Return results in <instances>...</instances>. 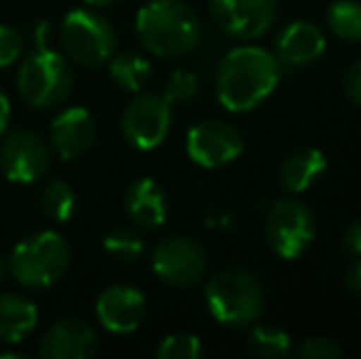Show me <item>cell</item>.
I'll list each match as a JSON object with an SVG mask.
<instances>
[{"instance_id":"1","label":"cell","mask_w":361,"mask_h":359,"mask_svg":"<svg viewBox=\"0 0 361 359\" xmlns=\"http://www.w3.org/2000/svg\"><path fill=\"white\" fill-rule=\"evenodd\" d=\"M283 64L273 52L256 44L236 47L221 59L216 72L219 104L231 114H243L273 94L281 82Z\"/></svg>"},{"instance_id":"2","label":"cell","mask_w":361,"mask_h":359,"mask_svg":"<svg viewBox=\"0 0 361 359\" xmlns=\"http://www.w3.org/2000/svg\"><path fill=\"white\" fill-rule=\"evenodd\" d=\"M74 89V72L67 54L49 42V23L35 28L32 52L25 57L18 72V91L32 109L49 111L69 99Z\"/></svg>"},{"instance_id":"3","label":"cell","mask_w":361,"mask_h":359,"mask_svg":"<svg viewBox=\"0 0 361 359\" xmlns=\"http://www.w3.org/2000/svg\"><path fill=\"white\" fill-rule=\"evenodd\" d=\"M135 32L155 57H182L200 44L202 23L182 0H150L135 15Z\"/></svg>"},{"instance_id":"4","label":"cell","mask_w":361,"mask_h":359,"mask_svg":"<svg viewBox=\"0 0 361 359\" xmlns=\"http://www.w3.org/2000/svg\"><path fill=\"white\" fill-rule=\"evenodd\" d=\"M69 264H72V249L67 239L52 229L25 236L20 244H15L8 259V269L15 281L35 291L62 281L64 273L69 271Z\"/></svg>"},{"instance_id":"5","label":"cell","mask_w":361,"mask_h":359,"mask_svg":"<svg viewBox=\"0 0 361 359\" xmlns=\"http://www.w3.org/2000/svg\"><path fill=\"white\" fill-rule=\"evenodd\" d=\"M204 300L212 317L226 327H248L263 315L266 296L251 271L224 269L204 286Z\"/></svg>"},{"instance_id":"6","label":"cell","mask_w":361,"mask_h":359,"mask_svg":"<svg viewBox=\"0 0 361 359\" xmlns=\"http://www.w3.org/2000/svg\"><path fill=\"white\" fill-rule=\"evenodd\" d=\"M62 47L72 62L81 67H101L116 54V30L101 13L91 8L69 10L62 20Z\"/></svg>"},{"instance_id":"7","label":"cell","mask_w":361,"mask_h":359,"mask_svg":"<svg viewBox=\"0 0 361 359\" xmlns=\"http://www.w3.org/2000/svg\"><path fill=\"white\" fill-rule=\"evenodd\" d=\"M314 217L300 200H278L268 209L266 239L281 259H298L314 241Z\"/></svg>"},{"instance_id":"8","label":"cell","mask_w":361,"mask_h":359,"mask_svg":"<svg viewBox=\"0 0 361 359\" xmlns=\"http://www.w3.org/2000/svg\"><path fill=\"white\" fill-rule=\"evenodd\" d=\"M207 251L192 236H167L152 251V271L175 288H192L207 273Z\"/></svg>"},{"instance_id":"9","label":"cell","mask_w":361,"mask_h":359,"mask_svg":"<svg viewBox=\"0 0 361 359\" xmlns=\"http://www.w3.org/2000/svg\"><path fill=\"white\" fill-rule=\"evenodd\" d=\"M172 126V106L160 94H140L126 106L121 128L135 150H155L165 143Z\"/></svg>"},{"instance_id":"10","label":"cell","mask_w":361,"mask_h":359,"mask_svg":"<svg viewBox=\"0 0 361 359\" xmlns=\"http://www.w3.org/2000/svg\"><path fill=\"white\" fill-rule=\"evenodd\" d=\"M52 163V150L42 135L32 130H15L0 143V173L15 185H32L42 180Z\"/></svg>"},{"instance_id":"11","label":"cell","mask_w":361,"mask_h":359,"mask_svg":"<svg viewBox=\"0 0 361 359\" xmlns=\"http://www.w3.org/2000/svg\"><path fill=\"white\" fill-rule=\"evenodd\" d=\"M243 153V135L224 121H202L187 133V155L200 168L216 170Z\"/></svg>"},{"instance_id":"12","label":"cell","mask_w":361,"mask_h":359,"mask_svg":"<svg viewBox=\"0 0 361 359\" xmlns=\"http://www.w3.org/2000/svg\"><path fill=\"white\" fill-rule=\"evenodd\" d=\"M212 20L236 39H256L268 32L278 15V0H212Z\"/></svg>"},{"instance_id":"13","label":"cell","mask_w":361,"mask_h":359,"mask_svg":"<svg viewBox=\"0 0 361 359\" xmlns=\"http://www.w3.org/2000/svg\"><path fill=\"white\" fill-rule=\"evenodd\" d=\"M147 300L143 291L126 283H116L101 291L96 298V317L114 335H128L140 327L145 320Z\"/></svg>"},{"instance_id":"14","label":"cell","mask_w":361,"mask_h":359,"mask_svg":"<svg viewBox=\"0 0 361 359\" xmlns=\"http://www.w3.org/2000/svg\"><path fill=\"white\" fill-rule=\"evenodd\" d=\"M96 118L84 106H69L49 126V145L62 160H76L94 145Z\"/></svg>"},{"instance_id":"15","label":"cell","mask_w":361,"mask_h":359,"mask_svg":"<svg viewBox=\"0 0 361 359\" xmlns=\"http://www.w3.org/2000/svg\"><path fill=\"white\" fill-rule=\"evenodd\" d=\"M39 355L47 359H89L99 352V335L81 320H59L39 340Z\"/></svg>"},{"instance_id":"16","label":"cell","mask_w":361,"mask_h":359,"mask_svg":"<svg viewBox=\"0 0 361 359\" xmlns=\"http://www.w3.org/2000/svg\"><path fill=\"white\" fill-rule=\"evenodd\" d=\"M278 49V62L288 64V67H302V64H312L327 49V39H324L322 30L317 25L307 23V20H295L281 32L276 42Z\"/></svg>"},{"instance_id":"17","label":"cell","mask_w":361,"mask_h":359,"mask_svg":"<svg viewBox=\"0 0 361 359\" xmlns=\"http://www.w3.org/2000/svg\"><path fill=\"white\" fill-rule=\"evenodd\" d=\"M126 214L140 229H160L167 221V197L155 180L140 178L126 190Z\"/></svg>"},{"instance_id":"18","label":"cell","mask_w":361,"mask_h":359,"mask_svg":"<svg viewBox=\"0 0 361 359\" xmlns=\"http://www.w3.org/2000/svg\"><path fill=\"white\" fill-rule=\"evenodd\" d=\"M39 322L37 305L18 293H3L0 296V342L3 345H18L25 337L35 332Z\"/></svg>"},{"instance_id":"19","label":"cell","mask_w":361,"mask_h":359,"mask_svg":"<svg viewBox=\"0 0 361 359\" xmlns=\"http://www.w3.org/2000/svg\"><path fill=\"white\" fill-rule=\"evenodd\" d=\"M324 170H327V158H324L322 150L300 148L283 160L281 170H278V182H281V187L286 192L300 195V192L307 190Z\"/></svg>"},{"instance_id":"20","label":"cell","mask_w":361,"mask_h":359,"mask_svg":"<svg viewBox=\"0 0 361 359\" xmlns=\"http://www.w3.org/2000/svg\"><path fill=\"white\" fill-rule=\"evenodd\" d=\"M106 64H109V74L116 87L130 91V94H138L152 77V64L147 62L143 54H135V52L114 54Z\"/></svg>"},{"instance_id":"21","label":"cell","mask_w":361,"mask_h":359,"mask_svg":"<svg viewBox=\"0 0 361 359\" xmlns=\"http://www.w3.org/2000/svg\"><path fill=\"white\" fill-rule=\"evenodd\" d=\"M39 209L44 212V217L57 224H64L76 214V195L74 190L62 180H52L42 187L39 195Z\"/></svg>"},{"instance_id":"22","label":"cell","mask_w":361,"mask_h":359,"mask_svg":"<svg viewBox=\"0 0 361 359\" xmlns=\"http://www.w3.org/2000/svg\"><path fill=\"white\" fill-rule=\"evenodd\" d=\"M327 28L334 37L347 42H361V3L357 0H334L327 10Z\"/></svg>"},{"instance_id":"23","label":"cell","mask_w":361,"mask_h":359,"mask_svg":"<svg viewBox=\"0 0 361 359\" xmlns=\"http://www.w3.org/2000/svg\"><path fill=\"white\" fill-rule=\"evenodd\" d=\"M248 352L261 359L286 357L290 352V335L273 325H253L248 332Z\"/></svg>"},{"instance_id":"24","label":"cell","mask_w":361,"mask_h":359,"mask_svg":"<svg viewBox=\"0 0 361 359\" xmlns=\"http://www.w3.org/2000/svg\"><path fill=\"white\" fill-rule=\"evenodd\" d=\"M104 251L111 259L121 261V264H130V261L140 259L145 251L143 236L135 234L130 229H114L104 239Z\"/></svg>"},{"instance_id":"25","label":"cell","mask_w":361,"mask_h":359,"mask_svg":"<svg viewBox=\"0 0 361 359\" xmlns=\"http://www.w3.org/2000/svg\"><path fill=\"white\" fill-rule=\"evenodd\" d=\"M157 359H197L202 357V342L190 332H175L167 335L155 350Z\"/></svg>"},{"instance_id":"26","label":"cell","mask_w":361,"mask_h":359,"mask_svg":"<svg viewBox=\"0 0 361 359\" xmlns=\"http://www.w3.org/2000/svg\"><path fill=\"white\" fill-rule=\"evenodd\" d=\"M197 89H200V84H197L195 74L187 72V69H177V72H172V77L167 79L162 96H165L167 104L175 106V104H185V101L195 99Z\"/></svg>"},{"instance_id":"27","label":"cell","mask_w":361,"mask_h":359,"mask_svg":"<svg viewBox=\"0 0 361 359\" xmlns=\"http://www.w3.org/2000/svg\"><path fill=\"white\" fill-rule=\"evenodd\" d=\"M25 52V39L13 25L0 23V69L15 64Z\"/></svg>"},{"instance_id":"28","label":"cell","mask_w":361,"mask_h":359,"mask_svg":"<svg viewBox=\"0 0 361 359\" xmlns=\"http://www.w3.org/2000/svg\"><path fill=\"white\" fill-rule=\"evenodd\" d=\"M300 359H339L342 357V347L329 337H307L302 345L298 347Z\"/></svg>"},{"instance_id":"29","label":"cell","mask_w":361,"mask_h":359,"mask_svg":"<svg viewBox=\"0 0 361 359\" xmlns=\"http://www.w3.org/2000/svg\"><path fill=\"white\" fill-rule=\"evenodd\" d=\"M342 87H344L347 99L352 101L354 106H359V109H361V59H359V62H354L352 67L344 72Z\"/></svg>"},{"instance_id":"30","label":"cell","mask_w":361,"mask_h":359,"mask_svg":"<svg viewBox=\"0 0 361 359\" xmlns=\"http://www.w3.org/2000/svg\"><path fill=\"white\" fill-rule=\"evenodd\" d=\"M342 246L352 259L361 256V219H354L347 224V229L342 234Z\"/></svg>"},{"instance_id":"31","label":"cell","mask_w":361,"mask_h":359,"mask_svg":"<svg viewBox=\"0 0 361 359\" xmlns=\"http://www.w3.org/2000/svg\"><path fill=\"white\" fill-rule=\"evenodd\" d=\"M344 281H347V288L354 293V296H361V256L352 261V266L347 269Z\"/></svg>"},{"instance_id":"32","label":"cell","mask_w":361,"mask_h":359,"mask_svg":"<svg viewBox=\"0 0 361 359\" xmlns=\"http://www.w3.org/2000/svg\"><path fill=\"white\" fill-rule=\"evenodd\" d=\"M10 116H13V109H10V99L5 96V91H0V138H3V133L8 130Z\"/></svg>"},{"instance_id":"33","label":"cell","mask_w":361,"mask_h":359,"mask_svg":"<svg viewBox=\"0 0 361 359\" xmlns=\"http://www.w3.org/2000/svg\"><path fill=\"white\" fill-rule=\"evenodd\" d=\"M86 5H91V8H106V5L116 3V0H84Z\"/></svg>"},{"instance_id":"34","label":"cell","mask_w":361,"mask_h":359,"mask_svg":"<svg viewBox=\"0 0 361 359\" xmlns=\"http://www.w3.org/2000/svg\"><path fill=\"white\" fill-rule=\"evenodd\" d=\"M5 271H8V264H5L3 256H0V283H3V278H5Z\"/></svg>"}]
</instances>
